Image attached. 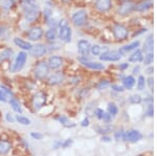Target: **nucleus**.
Segmentation results:
<instances>
[{
	"label": "nucleus",
	"mask_w": 157,
	"mask_h": 156,
	"mask_svg": "<svg viewBox=\"0 0 157 156\" xmlns=\"http://www.w3.org/2000/svg\"><path fill=\"white\" fill-rule=\"evenodd\" d=\"M48 72H49V67H48V64L44 61H41L39 63H37L36 67H35V70H34V74H35V77L37 78L38 80H44L47 78L48 75Z\"/></svg>",
	"instance_id": "1"
},
{
	"label": "nucleus",
	"mask_w": 157,
	"mask_h": 156,
	"mask_svg": "<svg viewBox=\"0 0 157 156\" xmlns=\"http://www.w3.org/2000/svg\"><path fill=\"white\" fill-rule=\"evenodd\" d=\"M45 102H46V94L41 91L37 92L32 99V106L35 111H39L45 105Z\"/></svg>",
	"instance_id": "2"
},
{
	"label": "nucleus",
	"mask_w": 157,
	"mask_h": 156,
	"mask_svg": "<svg viewBox=\"0 0 157 156\" xmlns=\"http://www.w3.org/2000/svg\"><path fill=\"white\" fill-rule=\"evenodd\" d=\"M112 32L113 36L115 37V39L117 40H126L129 36V32L124 25L116 23L113 25L112 27Z\"/></svg>",
	"instance_id": "3"
},
{
	"label": "nucleus",
	"mask_w": 157,
	"mask_h": 156,
	"mask_svg": "<svg viewBox=\"0 0 157 156\" xmlns=\"http://www.w3.org/2000/svg\"><path fill=\"white\" fill-rule=\"evenodd\" d=\"M27 60V54L25 51H20L16 57V60H15V63L13 65V68H12V71L13 72H17L19 70H21L23 68L25 62Z\"/></svg>",
	"instance_id": "4"
},
{
	"label": "nucleus",
	"mask_w": 157,
	"mask_h": 156,
	"mask_svg": "<svg viewBox=\"0 0 157 156\" xmlns=\"http://www.w3.org/2000/svg\"><path fill=\"white\" fill-rule=\"evenodd\" d=\"M71 20L75 26H83L87 21V13L84 10H80L72 15Z\"/></svg>",
	"instance_id": "5"
},
{
	"label": "nucleus",
	"mask_w": 157,
	"mask_h": 156,
	"mask_svg": "<svg viewBox=\"0 0 157 156\" xmlns=\"http://www.w3.org/2000/svg\"><path fill=\"white\" fill-rule=\"evenodd\" d=\"M141 133L137 131V130H128V131L123 133V139L126 142H131V143H135L138 142L141 138Z\"/></svg>",
	"instance_id": "6"
},
{
	"label": "nucleus",
	"mask_w": 157,
	"mask_h": 156,
	"mask_svg": "<svg viewBox=\"0 0 157 156\" xmlns=\"http://www.w3.org/2000/svg\"><path fill=\"white\" fill-rule=\"evenodd\" d=\"M78 60H80L81 63H82L84 66L88 67V68H90V69H93V70H103L104 68H105V66H104L103 64H101V63H98V62L90 61V60L88 59L87 57L82 56L81 58H78Z\"/></svg>",
	"instance_id": "7"
},
{
	"label": "nucleus",
	"mask_w": 157,
	"mask_h": 156,
	"mask_svg": "<svg viewBox=\"0 0 157 156\" xmlns=\"http://www.w3.org/2000/svg\"><path fill=\"white\" fill-rule=\"evenodd\" d=\"M47 52V47L44 44H36L33 45L29 50V55L34 58L43 57Z\"/></svg>",
	"instance_id": "8"
},
{
	"label": "nucleus",
	"mask_w": 157,
	"mask_h": 156,
	"mask_svg": "<svg viewBox=\"0 0 157 156\" xmlns=\"http://www.w3.org/2000/svg\"><path fill=\"white\" fill-rule=\"evenodd\" d=\"M121 55L118 51H106L100 56L101 61H107V62H116L120 61Z\"/></svg>",
	"instance_id": "9"
},
{
	"label": "nucleus",
	"mask_w": 157,
	"mask_h": 156,
	"mask_svg": "<svg viewBox=\"0 0 157 156\" xmlns=\"http://www.w3.org/2000/svg\"><path fill=\"white\" fill-rule=\"evenodd\" d=\"M43 36V29L40 26H34L29 29V32H27V38L30 41H38Z\"/></svg>",
	"instance_id": "10"
},
{
	"label": "nucleus",
	"mask_w": 157,
	"mask_h": 156,
	"mask_svg": "<svg viewBox=\"0 0 157 156\" xmlns=\"http://www.w3.org/2000/svg\"><path fill=\"white\" fill-rule=\"evenodd\" d=\"M91 45L87 40H80L78 42V51L80 52V55L84 57H87L88 54L90 52Z\"/></svg>",
	"instance_id": "11"
},
{
	"label": "nucleus",
	"mask_w": 157,
	"mask_h": 156,
	"mask_svg": "<svg viewBox=\"0 0 157 156\" xmlns=\"http://www.w3.org/2000/svg\"><path fill=\"white\" fill-rule=\"evenodd\" d=\"M63 80H64V74L62 71H57L52 75H49L48 79H47V83L50 86H56V85L62 83Z\"/></svg>",
	"instance_id": "12"
},
{
	"label": "nucleus",
	"mask_w": 157,
	"mask_h": 156,
	"mask_svg": "<svg viewBox=\"0 0 157 156\" xmlns=\"http://www.w3.org/2000/svg\"><path fill=\"white\" fill-rule=\"evenodd\" d=\"M95 7L100 12L106 13L112 7V1L111 0H95Z\"/></svg>",
	"instance_id": "13"
},
{
	"label": "nucleus",
	"mask_w": 157,
	"mask_h": 156,
	"mask_svg": "<svg viewBox=\"0 0 157 156\" xmlns=\"http://www.w3.org/2000/svg\"><path fill=\"white\" fill-rule=\"evenodd\" d=\"M59 38L61 39V41L70 42L71 41V29L68 25L64 27H61L59 32Z\"/></svg>",
	"instance_id": "14"
},
{
	"label": "nucleus",
	"mask_w": 157,
	"mask_h": 156,
	"mask_svg": "<svg viewBox=\"0 0 157 156\" xmlns=\"http://www.w3.org/2000/svg\"><path fill=\"white\" fill-rule=\"evenodd\" d=\"M48 67L49 69H59L63 65V59L59 56H52L48 59Z\"/></svg>",
	"instance_id": "15"
},
{
	"label": "nucleus",
	"mask_w": 157,
	"mask_h": 156,
	"mask_svg": "<svg viewBox=\"0 0 157 156\" xmlns=\"http://www.w3.org/2000/svg\"><path fill=\"white\" fill-rule=\"evenodd\" d=\"M152 6H153V2L151 0H146V1H141L138 4H136L134 6V10L137 12H145L148 11L149 9H151Z\"/></svg>",
	"instance_id": "16"
},
{
	"label": "nucleus",
	"mask_w": 157,
	"mask_h": 156,
	"mask_svg": "<svg viewBox=\"0 0 157 156\" xmlns=\"http://www.w3.org/2000/svg\"><path fill=\"white\" fill-rule=\"evenodd\" d=\"M134 10V6L131 2H124L121 6L118 7V14L120 15H128Z\"/></svg>",
	"instance_id": "17"
},
{
	"label": "nucleus",
	"mask_w": 157,
	"mask_h": 156,
	"mask_svg": "<svg viewBox=\"0 0 157 156\" xmlns=\"http://www.w3.org/2000/svg\"><path fill=\"white\" fill-rule=\"evenodd\" d=\"M14 43L19 47V48L23 49V50H30L33 45L29 42L25 41V40L21 39V38H15L14 39Z\"/></svg>",
	"instance_id": "18"
},
{
	"label": "nucleus",
	"mask_w": 157,
	"mask_h": 156,
	"mask_svg": "<svg viewBox=\"0 0 157 156\" xmlns=\"http://www.w3.org/2000/svg\"><path fill=\"white\" fill-rule=\"evenodd\" d=\"M139 44H140V42H139L138 40H137V41H134V42H132V43H130V44H128V45H125V46H123L120 50H118V52H120L121 55L127 54V52L131 51V50L137 48V47L139 46Z\"/></svg>",
	"instance_id": "19"
},
{
	"label": "nucleus",
	"mask_w": 157,
	"mask_h": 156,
	"mask_svg": "<svg viewBox=\"0 0 157 156\" xmlns=\"http://www.w3.org/2000/svg\"><path fill=\"white\" fill-rule=\"evenodd\" d=\"M144 60V55H143V51L140 49H136L135 51L129 57V61L130 62H133V63H137V62H140Z\"/></svg>",
	"instance_id": "20"
},
{
	"label": "nucleus",
	"mask_w": 157,
	"mask_h": 156,
	"mask_svg": "<svg viewBox=\"0 0 157 156\" xmlns=\"http://www.w3.org/2000/svg\"><path fill=\"white\" fill-rule=\"evenodd\" d=\"M153 45H154V40H153V34L149 35L145 40V43H144V49L147 52H152L153 50Z\"/></svg>",
	"instance_id": "21"
},
{
	"label": "nucleus",
	"mask_w": 157,
	"mask_h": 156,
	"mask_svg": "<svg viewBox=\"0 0 157 156\" xmlns=\"http://www.w3.org/2000/svg\"><path fill=\"white\" fill-rule=\"evenodd\" d=\"M12 144L7 140H0V155H6L11 150Z\"/></svg>",
	"instance_id": "22"
},
{
	"label": "nucleus",
	"mask_w": 157,
	"mask_h": 156,
	"mask_svg": "<svg viewBox=\"0 0 157 156\" xmlns=\"http://www.w3.org/2000/svg\"><path fill=\"white\" fill-rule=\"evenodd\" d=\"M124 87L127 88V89H132L135 85V79H134L133 75H127L126 78H124L123 80Z\"/></svg>",
	"instance_id": "23"
},
{
	"label": "nucleus",
	"mask_w": 157,
	"mask_h": 156,
	"mask_svg": "<svg viewBox=\"0 0 157 156\" xmlns=\"http://www.w3.org/2000/svg\"><path fill=\"white\" fill-rule=\"evenodd\" d=\"M13 54H14V51L12 48H4L2 51H0V62L9 60L13 56Z\"/></svg>",
	"instance_id": "24"
},
{
	"label": "nucleus",
	"mask_w": 157,
	"mask_h": 156,
	"mask_svg": "<svg viewBox=\"0 0 157 156\" xmlns=\"http://www.w3.org/2000/svg\"><path fill=\"white\" fill-rule=\"evenodd\" d=\"M38 16H39V11H29V12H25V19L29 22L35 21Z\"/></svg>",
	"instance_id": "25"
},
{
	"label": "nucleus",
	"mask_w": 157,
	"mask_h": 156,
	"mask_svg": "<svg viewBox=\"0 0 157 156\" xmlns=\"http://www.w3.org/2000/svg\"><path fill=\"white\" fill-rule=\"evenodd\" d=\"M10 104H11V106L13 108V110L18 113H22V108H21V105H20V103L17 101L16 99H14V97H12L11 100L9 101Z\"/></svg>",
	"instance_id": "26"
},
{
	"label": "nucleus",
	"mask_w": 157,
	"mask_h": 156,
	"mask_svg": "<svg viewBox=\"0 0 157 156\" xmlns=\"http://www.w3.org/2000/svg\"><path fill=\"white\" fill-rule=\"evenodd\" d=\"M22 9L24 10V12H29V11H38V6L36 4H34L33 2L25 1L22 3Z\"/></svg>",
	"instance_id": "27"
},
{
	"label": "nucleus",
	"mask_w": 157,
	"mask_h": 156,
	"mask_svg": "<svg viewBox=\"0 0 157 156\" xmlns=\"http://www.w3.org/2000/svg\"><path fill=\"white\" fill-rule=\"evenodd\" d=\"M45 37L48 41H55L56 38H57V32H56L55 29H49L45 32Z\"/></svg>",
	"instance_id": "28"
},
{
	"label": "nucleus",
	"mask_w": 157,
	"mask_h": 156,
	"mask_svg": "<svg viewBox=\"0 0 157 156\" xmlns=\"http://www.w3.org/2000/svg\"><path fill=\"white\" fill-rule=\"evenodd\" d=\"M15 120H16L17 122L19 123V124L24 125V126H29L30 124H32L30 120H29V119H27V117L23 116V115H17V116L15 117Z\"/></svg>",
	"instance_id": "29"
},
{
	"label": "nucleus",
	"mask_w": 157,
	"mask_h": 156,
	"mask_svg": "<svg viewBox=\"0 0 157 156\" xmlns=\"http://www.w3.org/2000/svg\"><path fill=\"white\" fill-rule=\"evenodd\" d=\"M108 113L110 115H116L118 113V108L114 103H110L108 105Z\"/></svg>",
	"instance_id": "30"
},
{
	"label": "nucleus",
	"mask_w": 157,
	"mask_h": 156,
	"mask_svg": "<svg viewBox=\"0 0 157 156\" xmlns=\"http://www.w3.org/2000/svg\"><path fill=\"white\" fill-rule=\"evenodd\" d=\"M12 99V97L10 95L9 93H6L2 88H0V102H3V103H6L7 101H10Z\"/></svg>",
	"instance_id": "31"
},
{
	"label": "nucleus",
	"mask_w": 157,
	"mask_h": 156,
	"mask_svg": "<svg viewBox=\"0 0 157 156\" xmlns=\"http://www.w3.org/2000/svg\"><path fill=\"white\" fill-rule=\"evenodd\" d=\"M58 120H59L62 125H64L65 127H73V126H75V124H72L66 116H60L59 119H58Z\"/></svg>",
	"instance_id": "32"
},
{
	"label": "nucleus",
	"mask_w": 157,
	"mask_h": 156,
	"mask_svg": "<svg viewBox=\"0 0 157 156\" xmlns=\"http://www.w3.org/2000/svg\"><path fill=\"white\" fill-rule=\"evenodd\" d=\"M146 86V80L144 75H139L138 77V81H137V89L138 90H143L145 89Z\"/></svg>",
	"instance_id": "33"
},
{
	"label": "nucleus",
	"mask_w": 157,
	"mask_h": 156,
	"mask_svg": "<svg viewBox=\"0 0 157 156\" xmlns=\"http://www.w3.org/2000/svg\"><path fill=\"white\" fill-rule=\"evenodd\" d=\"M153 52H148V54L145 56V59H144V63H145V65H150L153 63Z\"/></svg>",
	"instance_id": "34"
},
{
	"label": "nucleus",
	"mask_w": 157,
	"mask_h": 156,
	"mask_svg": "<svg viewBox=\"0 0 157 156\" xmlns=\"http://www.w3.org/2000/svg\"><path fill=\"white\" fill-rule=\"evenodd\" d=\"M90 51L92 52L93 56H100L101 52H102V47L98 46V45H93V46H91Z\"/></svg>",
	"instance_id": "35"
},
{
	"label": "nucleus",
	"mask_w": 157,
	"mask_h": 156,
	"mask_svg": "<svg viewBox=\"0 0 157 156\" xmlns=\"http://www.w3.org/2000/svg\"><path fill=\"white\" fill-rule=\"evenodd\" d=\"M129 101L131 104H139L141 102V97L139 95H132V97H130Z\"/></svg>",
	"instance_id": "36"
},
{
	"label": "nucleus",
	"mask_w": 157,
	"mask_h": 156,
	"mask_svg": "<svg viewBox=\"0 0 157 156\" xmlns=\"http://www.w3.org/2000/svg\"><path fill=\"white\" fill-rule=\"evenodd\" d=\"M94 114H95V116H97L98 120H103V116H104V114H105V112H104L102 109L98 108V109H95Z\"/></svg>",
	"instance_id": "37"
},
{
	"label": "nucleus",
	"mask_w": 157,
	"mask_h": 156,
	"mask_svg": "<svg viewBox=\"0 0 157 156\" xmlns=\"http://www.w3.org/2000/svg\"><path fill=\"white\" fill-rule=\"evenodd\" d=\"M13 4H14V2L11 1V0H3L2 1V6L4 9H10V7H12Z\"/></svg>",
	"instance_id": "38"
},
{
	"label": "nucleus",
	"mask_w": 157,
	"mask_h": 156,
	"mask_svg": "<svg viewBox=\"0 0 157 156\" xmlns=\"http://www.w3.org/2000/svg\"><path fill=\"white\" fill-rule=\"evenodd\" d=\"M109 85H110V83L108 81H101L98 84V89H104V88H106L107 86H109Z\"/></svg>",
	"instance_id": "39"
},
{
	"label": "nucleus",
	"mask_w": 157,
	"mask_h": 156,
	"mask_svg": "<svg viewBox=\"0 0 157 156\" xmlns=\"http://www.w3.org/2000/svg\"><path fill=\"white\" fill-rule=\"evenodd\" d=\"M30 136L33 138H35V139H42L43 134L42 133H39V132H33V133H30Z\"/></svg>",
	"instance_id": "40"
},
{
	"label": "nucleus",
	"mask_w": 157,
	"mask_h": 156,
	"mask_svg": "<svg viewBox=\"0 0 157 156\" xmlns=\"http://www.w3.org/2000/svg\"><path fill=\"white\" fill-rule=\"evenodd\" d=\"M112 115H110L109 113H105L104 114V116H103V120L104 122H106V123H110L111 122V119H112Z\"/></svg>",
	"instance_id": "41"
},
{
	"label": "nucleus",
	"mask_w": 157,
	"mask_h": 156,
	"mask_svg": "<svg viewBox=\"0 0 157 156\" xmlns=\"http://www.w3.org/2000/svg\"><path fill=\"white\" fill-rule=\"evenodd\" d=\"M72 145V139H67V140H65L64 143H62V147L63 148H68V147H70V146Z\"/></svg>",
	"instance_id": "42"
},
{
	"label": "nucleus",
	"mask_w": 157,
	"mask_h": 156,
	"mask_svg": "<svg viewBox=\"0 0 157 156\" xmlns=\"http://www.w3.org/2000/svg\"><path fill=\"white\" fill-rule=\"evenodd\" d=\"M112 89L117 92H123L124 90H125L123 86H118V85H112Z\"/></svg>",
	"instance_id": "43"
},
{
	"label": "nucleus",
	"mask_w": 157,
	"mask_h": 156,
	"mask_svg": "<svg viewBox=\"0 0 157 156\" xmlns=\"http://www.w3.org/2000/svg\"><path fill=\"white\" fill-rule=\"evenodd\" d=\"M110 128H109V127H107V128H106V127H101V128H98V132H100V133H103V134H105V133H108L109 131H110Z\"/></svg>",
	"instance_id": "44"
},
{
	"label": "nucleus",
	"mask_w": 157,
	"mask_h": 156,
	"mask_svg": "<svg viewBox=\"0 0 157 156\" xmlns=\"http://www.w3.org/2000/svg\"><path fill=\"white\" fill-rule=\"evenodd\" d=\"M6 120H7L9 123H14V122H15V119L12 116L11 114H10V113H6Z\"/></svg>",
	"instance_id": "45"
},
{
	"label": "nucleus",
	"mask_w": 157,
	"mask_h": 156,
	"mask_svg": "<svg viewBox=\"0 0 157 156\" xmlns=\"http://www.w3.org/2000/svg\"><path fill=\"white\" fill-rule=\"evenodd\" d=\"M81 125H82L83 127H88V126H89V120H88L87 117H85V119L83 120V122Z\"/></svg>",
	"instance_id": "46"
},
{
	"label": "nucleus",
	"mask_w": 157,
	"mask_h": 156,
	"mask_svg": "<svg viewBox=\"0 0 157 156\" xmlns=\"http://www.w3.org/2000/svg\"><path fill=\"white\" fill-rule=\"evenodd\" d=\"M64 26H67V22H66V20H65V19H62L60 21V23H59V27L61 29V27H64Z\"/></svg>",
	"instance_id": "47"
},
{
	"label": "nucleus",
	"mask_w": 157,
	"mask_h": 156,
	"mask_svg": "<svg viewBox=\"0 0 157 156\" xmlns=\"http://www.w3.org/2000/svg\"><path fill=\"white\" fill-rule=\"evenodd\" d=\"M123 131H117L115 133V138L116 139H120V138H123Z\"/></svg>",
	"instance_id": "48"
},
{
	"label": "nucleus",
	"mask_w": 157,
	"mask_h": 156,
	"mask_svg": "<svg viewBox=\"0 0 157 156\" xmlns=\"http://www.w3.org/2000/svg\"><path fill=\"white\" fill-rule=\"evenodd\" d=\"M148 84H149V87L151 88H153V79H152V78H149L148 79Z\"/></svg>",
	"instance_id": "49"
},
{
	"label": "nucleus",
	"mask_w": 157,
	"mask_h": 156,
	"mask_svg": "<svg viewBox=\"0 0 157 156\" xmlns=\"http://www.w3.org/2000/svg\"><path fill=\"white\" fill-rule=\"evenodd\" d=\"M128 66H129L128 63H123V64H121V65H120V68H121V69H126Z\"/></svg>",
	"instance_id": "50"
},
{
	"label": "nucleus",
	"mask_w": 157,
	"mask_h": 156,
	"mask_svg": "<svg viewBox=\"0 0 157 156\" xmlns=\"http://www.w3.org/2000/svg\"><path fill=\"white\" fill-rule=\"evenodd\" d=\"M102 140H103V142H110V138H109V137H107V136H103L102 137Z\"/></svg>",
	"instance_id": "51"
},
{
	"label": "nucleus",
	"mask_w": 157,
	"mask_h": 156,
	"mask_svg": "<svg viewBox=\"0 0 157 156\" xmlns=\"http://www.w3.org/2000/svg\"><path fill=\"white\" fill-rule=\"evenodd\" d=\"M152 71H153V67H150V68L147 70V72H148V74H152Z\"/></svg>",
	"instance_id": "52"
},
{
	"label": "nucleus",
	"mask_w": 157,
	"mask_h": 156,
	"mask_svg": "<svg viewBox=\"0 0 157 156\" xmlns=\"http://www.w3.org/2000/svg\"><path fill=\"white\" fill-rule=\"evenodd\" d=\"M139 67H137V68H134V74H136V71H138Z\"/></svg>",
	"instance_id": "53"
},
{
	"label": "nucleus",
	"mask_w": 157,
	"mask_h": 156,
	"mask_svg": "<svg viewBox=\"0 0 157 156\" xmlns=\"http://www.w3.org/2000/svg\"><path fill=\"white\" fill-rule=\"evenodd\" d=\"M26 1H29V2H34L35 0H26Z\"/></svg>",
	"instance_id": "54"
},
{
	"label": "nucleus",
	"mask_w": 157,
	"mask_h": 156,
	"mask_svg": "<svg viewBox=\"0 0 157 156\" xmlns=\"http://www.w3.org/2000/svg\"><path fill=\"white\" fill-rule=\"evenodd\" d=\"M63 1H64V2H67V1H69V0H63Z\"/></svg>",
	"instance_id": "55"
},
{
	"label": "nucleus",
	"mask_w": 157,
	"mask_h": 156,
	"mask_svg": "<svg viewBox=\"0 0 157 156\" xmlns=\"http://www.w3.org/2000/svg\"><path fill=\"white\" fill-rule=\"evenodd\" d=\"M11 1H13V2H15V1H16V0H11Z\"/></svg>",
	"instance_id": "56"
}]
</instances>
